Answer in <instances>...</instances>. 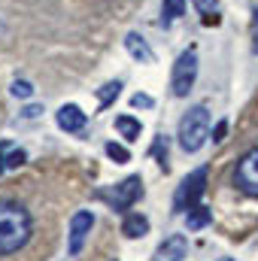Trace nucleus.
Returning <instances> with one entry per match:
<instances>
[{"mask_svg": "<svg viewBox=\"0 0 258 261\" xmlns=\"http://www.w3.org/2000/svg\"><path fill=\"white\" fill-rule=\"evenodd\" d=\"M34 234L31 213L15 200H0V255H12L28 246Z\"/></svg>", "mask_w": 258, "mask_h": 261, "instance_id": "f257e3e1", "label": "nucleus"}, {"mask_svg": "<svg viewBox=\"0 0 258 261\" xmlns=\"http://www.w3.org/2000/svg\"><path fill=\"white\" fill-rule=\"evenodd\" d=\"M176 137H179L183 152H197V149L207 143V137H210V110H207V107H192V110L183 116Z\"/></svg>", "mask_w": 258, "mask_h": 261, "instance_id": "f03ea898", "label": "nucleus"}, {"mask_svg": "<svg viewBox=\"0 0 258 261\" xmlns=\"http://www.w3.org/2000/svg\"><path fill=\"white\" fill-rule=\"evenodd\" d=\"M207 192V167H197L194 173H189L183 179V186L176 189V197H173V210L176 213H189L192 206L200 203V197Z\"/></svg>", "mask_w": 258, "mask_h": 261, "instance_id": "7ed1b4c3", "label": "nucleus"}, {"mask_svg": "<svg viewBox=\"0 0 258 261\" xmlns=\"http://www.w3.org/2000/svg\"><path fill=\"white\" fill-rule=\"evenodd\" d=\"M194 76H197V52L194 49H186L176 64H173V76H170V91L173 97H186L194 85Z\"/></svg>", "mask_w": 258, "mask_h": 261, "instance_id": "20e7f679", "label": "nucleus"}, {"mask_svg": "<svg viewBox=\"0 0 258 261\" xmlns=\"http://www.w3.org/2000/svg\"><path fill=\"white\" fill-rule=\"evenodd\" d=\"M234 182L243 195L258 197V146L240 155L237 170H234Z\"/></svg>", "mask_w": 258, "mask_h": 261, "instance_id": "39448f33", "label": "nucleus"}, {"mask_svg": "<svg viewBox=\"0 0 258 261\" xmlns=\"http://www.w3.org/2000/svg\"><path fill=\"white\" fill-rule=\"evenodd\" d=\"M91 228H94V213H91V210L73 213V219H70V240H67V252H70V255L82 252V243L88 240Z\"/></svg>", "mask_w": 258, "mask_h": 261, "instance_id": "423d86ee", "label": "nucleus"}, {"mask_svg": "<svg viewBox=\"0 0 258 261\" xmlns=\"http://www.w3.org/2000/svg\"><path fill=\"white\" fill-rule=\"evenodd\" d=\"M140 195H143V179L140 176H128V179H122L113 189V195H100V197H107L113 203V210H128Z\"/></svg>", "mask_w": 258, "mask_h": 261, "instance_id": "0eeeda50", "label": "nucleus"}, {"mask_svg": "<svg viewBox=\"0 0 258 261\" xmlns=\"http://www.w3.org/2000/svg\"><path fill=\"white\" fill-rule=\"evenodd\" d=\"M55 122H58V128L67 130V134H79V130L85 128V122H88V116L76 107V103H64L58 113H55Z\"/></svg>", "mask_w": 258, "mask_h": 261, "instance_id": "6e6552de", "label": "nucleus"}, {"mask_svg": "<svg viewBox=\"0 0 258 261\" xmlns=\"http://www.w3.org/2000/svg\"><path fill=\"white\" fill-rule=\"evenodd\" d=\"M186 252H189L186 234H170V237L155 249V261H179V258H186Z\"/></svg>", "mask_w": 258, "mask_h": 261, "instance_id": "1a4fd4ad", "label": "nucleus"}, {"mask_svg": "<svg viewBox=\"0 0 258 261\" xmlns=\"http://www.w3.org/2000/svg\"><path fill=\"white\" fill-rule=\"evenodd\" d=\"M125 46H128V52H131L134 61H140V64H152V61H155V52L149 49V43H146L140 34H128V37H125Z\"/></svg>", "mask_w": 258, "mask_h": 261, "instance_id": "9d476101", "label": "nucleus"}, {"mask_svg": "<svg viewBox=\"0 0 258 261\" xmlns=\"http://www.w3.org/2000/svg\"><path fill=\"white\" fill-rule=\"evenodd\" d=\"M210 222H213V210L203 206V203H197V206H192V210L186 213V225H189V231H200V228H207Z\"/></svg>", "mask_w": 258, "mask_h": 261, "instance_id": "9b49d317", "label": "nucleus"}, {"mask_svg": "<svg viewBox=\"0 0 258 261\" xmlns=\"http://www.w3.org/2000/svg\"><path fill=\"white\" fill-rule=\"evenodd\" d=\"M122 234H125V237H143V234H149V219L140 216V213L125 216V222H122Z\"/></svg>", "mask_w": 258, "mask_h": 261, "instance_id": "f8f14e48", "label": "nucleus"}, {"mask_svg": "<svg viewBox=\"0 0 258 261\" xmlns=\"http://www.w3.org/2000/svg\"><path fill=\"white\" fill-rule=\"evenodd\" d=\"M116 130H119L128 143H134V140L143 134V125H140L134 116H119V119H116Z\"/></svg>", "mask_w": 258, "mask_h": 261, "instance_id": "ddd939ff", "label": "nucleus"}, {"mask_svg": "<svg viewBox=\"0 0 258 261\" xmlns=\"http://www.w3.org/2000/svg\"><path fill=\"white\" fill-rule=\"evenodd\" d=\"M119 91H122V82L116 79V82H107L100 91H97V100H100V110H107L116 97H119Z\"/></svg>", "mask_w": 258, "mask_h": 261, "instance_id": "4468645a", "label": "nucleus"}, {"mask_svg": "<svg viewBox=\"0 0 258 261\" xmlns=\"http://www.w3.org/2000/svg\"><path fill=\"white\" fill-rule=\"evenodd\" d=\"M186 12V0H164V24L176 21Z\"/></svg>", "mask_w": 258, "mask_h": 261, "instance_id": "2eb2a0df", "label": "nucleus"}, {"mask_svg": "<svg viewBox=\"0 0 258 261\" xmlns=\"http://www.w3.org/2000/svg\"><path fill=\"white\" fill-rule=\"evenodd\" d=\"M194 6H197V9H200V12H203V21H207V24H213V21H219V18H216V9H219V0H192Z\"/></svg>", "mask_w": 258, "mask_h": 261, "instance_id": "dca6fc26", "label": "nucleus"}, {"mask_svg": "<svg viewBox=\"0 0 258 261\" xmlns=\"http://www.w3.org/2000/svg\"><path fill=\"white\" fill-rule=\"evenodd\" d=\"M107 155H110L116 164H128L131 161V152L125 146H119V143H107Z\"/></svg>", "mask_w": 258, "mask_h": 261, "instance_id": "f3484780", "label": "nucleus"}, {"mask_svg": "<svg viewBox=\"0 0 258 261\" xmlns=\"http://www.w3.org/2000/svg\"><path fill=\"white\" fill-rule=\"evenodd\" d=\"M12 94L21 97V100H28V97H34V85L24 82V79H15V82H12Z\"/></svg>", "mask_w": 258, "mask_h": 261, "instance_id": "a211bd4d", "label": "nucleus"}, {"mask_svg": "<svg viewBox=\"0 0 258 261\" xmlns=\"http://www.w3.org/2000/svg\"><path fill=\"white\" fill-rule=\"evenodd\" d=\"M152 152L158 155V164H161V167H167V137H164V134L155 140V149H152Z\"/></svg>", "mask_w": 258, "mask_h": 261, "instance_id": "6ab92c4d", "label": "nucleus"}, {"mask_svg": "<svg viewBox=\"0 0 258 261\" xmlns=\"http://www.w3.org/2000/svg\"><path fill=\"white\" fill-rule=\"evenodd\" d=\"M131 107H137V110H152V107H155V100H152L149 94H140V91H137V94L131 97Z\"/></svg>", "mask_w": 258, "mask_h": 261, "instance_id": "aec40b11", "label": "nucleus"}, {"mask_svg": "<svg viewBox=\"0 0 258 261\" xmlns=\"http://www.w3.org/2000/svg\"><path fill=\"white\" fill-rule=\"evenodd\" d=\"M18 164H24V152H21V149H15L12 155H6V167H9V170L18 167Z\"/></svg>", "mask_w": 258, "mask_h": 261, "instance_id": "412c9836", "label": "nucleus"}, {"mask_svg": "<svg viewBox=\"0 0 258 261\" xmlns=\"http://www.w3.org/2000/svg\"><path fill=\"white\" fill-rule=\"evenodd\" d=\"M225 130H228V122L222 119V122H219V125L213 128V140H216V143H219V140H225Z\"/></svg>", "mask_w": 258, "mask_h": 261, "instance_id": "4be33fe9", "label": "nucleus"}, {"mask_svg": "<svg viewBox=\"0 0 258 261\" xmlns=\"http://www.w3.org/2000/svg\"><path fill=\"white\" fill-rule=\"evenodd\" d=\"M40 113H43V110H40V107H28V110H24V113H21V116H24V119H37V116H40Z\"/></svg>", "mask_w": 258, "mask_h": 261, "instance_id": "5701e85b", "label": "nucleus"}, {"mask_svg": "<svg viewBox=\"0 0 258 261\" xmlns=\"http://www.w3.org/2000/svg\"><path fill=\"white\" fill-rule=\"evenodd\" d=\"M252 34H255V52H258V9L252 12Z\"/></svg>", "mask_w": 258, "mask_h": 261, "instance_id": "b1692460", "label": "nucleus"}, {"mask_svg": "<svg viewBox=\"0 0 258 261\" xmlns=\"http://www.w3.org/2000/svg\"><path fill=\"white\" fill-rule=\"evenodd\" d=\"M3 152H6V146H3V143H0V173H3V170H6V155H3Z\"/></svg>", "mask_w": 258, "mask_h": 261, "instance_id": "393cba45", "label": "nucleus"}, {"mask_svg": "<svg viewBox=\"0 0 258 261\" xmlns=\"http://www.w3.org/2000/svg\"><path fill=\"white\" fill-rule=\"evenodd\" d=\"M219 261H237V258H219Z\"/></svg>", "mask_w": 258, "mask_h": 261, "instance_id": "a878e982", "label": "nucleus"}]
</instances>
